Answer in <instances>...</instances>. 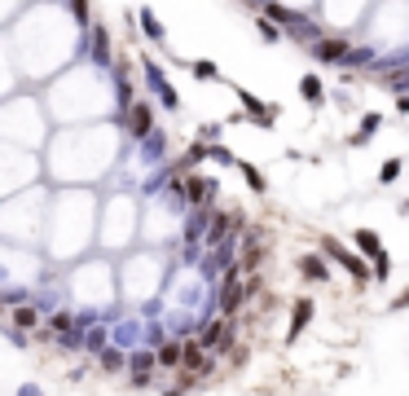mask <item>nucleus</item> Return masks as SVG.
I'll return each mask as SVG.
<instances>
[{
	"label": "nucleus",
	"mask_w": 409,
	"mask_h": 396,
	"mask_svg": "<svg viewBox=\"0 0 409 396\" xmlns=\"http://www.w3.org/2000/svg\"><path fill=\"white\" fill-rule=\"evenodd\" d=\"M321 247H326V256H330V260H339V264H343L348 273H352L356 282H365V278H370V269L361 264V256H352V251H343L339 243H334V238H321Z\"/></svg>",
	"instance_id": "obj_1"
},
{
	"label": "nucleus",
	"mask_w": 409,
	"mask_h": 396,
	"mask_svg": "<svg viewBox=\"0 0 409 396\" xmlns=\"http://www.w3.org/2000/svg\"><path fill=\"white\" fill-rule=\"evenodd\" d=\"M356 247H361V251H365V256H370V260H374V264H379V269H374V273H379V278H388V251H383V243H379V234H370V229H356Z\"/></svg>",
	"instance_id": "obj_2"
},
{
	"label": "nucleus",
	"mask_w": 409,
	"mask_h": 396,
	"mask_svg": "<svg viewBox=\"0 0 409 396\" xmlns=\"http://www.w3.org/2000/svg\"><path fill=\"white\" fill-rule=\"evenodd\" d=\"M220 304H225V313H229V317L247 304V286H242V278H238V269L225 278V299H220Z\"/></svg>",
	"instance_id": "obj_3"
},
{
	"label": "nucleus",
	"mask_w": 409,
	"mask_h": 396,
	"mask_svg": "<svg viewBox=\"0 0 409 396\" xmlns=\"http://www.w3.org/2000/svg\"><path fill=\"white\" fill-rule=\"evenodd\" d=\"M180 361H185V370L189 375H207L211 370V361H207V352H202L198 343H189V348H180Z\"/></svg>",
	"instance_id": "obj_4"
},
{
	"label": "nucleus",
	"mask_w": 409,
	"mask_h": 396,
	"mask_svg": "<svg viewBox=\"0 0 409 396\" xmlns=\"http://www.w3.org/2000/svg\"><path fill=\"white\" fill-rule=\"evenodd\" d=\"M312 53L321 62H348V40H321V44H312Z\"/></svg>",
	"instance_id": "obj_5"
},
{
	"label": "nucleus",
	"mask_w": 409,
	"mask_h": 396,
	"mask_svg": "<svg viewBox=\"0 0 409 396\" xmlns=\"http://www.w3.org/2000/svg\"><path fill=\"white\" fill-rule=\"evenodd\" d=\"M150 128H154V111H150V106H132L128 132H132V137H150Z\"/></svg>",
	"instance_id": "obj_6"
},
{
	"label": "nucleus",
	"mask_w": 409,
	"mask_h": 396,
	"mask_svg": "<svg viewBox=\"0 0 409 396\" xmlns=\"http://www.w3.org/2000/svg\"><path fill=\"white\" fill-rule=\"evenodd\" d=\"M211 189H216V181H207V176H189V181H185V198L189 202H207Z\"/></svg>",
	"instance_id": "obj_7"
},
{
	"label": "nucleus",
	"mask_w": 409,
	"mask_h": 396,
	"mask_svg": "<svg viewBox=\"0 0 409 396\" xmlns=\"http://www.w3.org/2000/svg\"><path fill=\"white\" fill-rule=\"evenodd\" d=\"M299 273H304L308 282H326V264H321V256H304L299 260Z\"/></svg>",
	"instance_id": "obj_8"
},
{
	"label": "nucleus",
	"mask_w": 409,
	"mask_h": 396,
	"mask_svg": "<svg viewBox=\"0 0 409 396\" xmlns=\"http://www.w3.org/2000/svg\"><path fill=\"white\" fill-rule=\"evenodd\" d=\"M163 370H180V343H163L159 348V357H154Z\"/></svg>",
	"instance_id": "obj_9"
},
{
	"label": "nucleus",
	"mask_w": 409,
	"mask_h": 396,
	"mask_svg": "<svg viewBox=\"0 0 409 396\" xmlns=\"http://www.w3.org/2000/svg\"><path fill=\"white\" fill-rule=\"evenodd\" d=\"M308 317H312V304H308V299H299V304H295V317H291V339L308 326Z\"/></svg>",
	"instance_id": "obj_10"
},
{
	"label": "nucleus",
	"mask_w": 409,
	"mask_h": 396,
	"mask_svg": "<svg viewBox=\"0 0 409 396\" xmlns=\"http://www.w3.org/2000/svg\"><path fill=\"white\" fill-rule=\"evenodd\" d=\"M141 27H146L150 40H163V22L154 18V9H141Z\"/></svg>",
	"instance_id": "obj_11"
},
{
	"label": "nucleus",
	"mask_w": 409,
	"mask_h": 396,
	"mask_svg": "<svg viewBox=\"0 0 409 396\" xmlns=\"http://www.w3.org/2000/svg\"><path fill=\"white\" fill-rule=\"evenodd\" d=\"M299 93H304L308 102H321V79L317 75H304V79H299Z\"/></svg>",
	"instance_id": "obj_12"
},
{
	"label": "nucleus",
	"mask_w": 409,
	"mask_h": 396,
	"mask_svg": "<svg viewBox=\"0 0 409 396\" xmlns=\"http://www.w3.org/2000/svg\"><path fill=\"white\" fill-rule=\"evenodd\" d=\"M256 31H260V35H264V40H269V44H273V40H278V27H273V22H269V18H256Z\"/></svg>",
	"instance_id": "obj_13"
},
{
	"label": "nucleus",
	"mask_w": 409,
	"mask_h": 396,
	"mask_svg": "<svg viewBox=\"0 0 409 396\" xmlns=\"http://www.w3.org/2000/svg\"><path fill=\"white\" fill-rule=\"evenodd\" d=\"M396 176H401V159H392V163H383V185H392Z\"/></svg>",
	"instance_id": "obj_14"
},
{
	"label": "nucleus",
	"mask_w": 409,
	"mask_h": 396,
	"mask_svg": "<svg viewBox=\"0 0 409 396\" xmlns=\"http://www.w3.org/2000/svg\"><path fill=\"white\" fill-rule=\"evenodd\" d=\"M14 326H18V330H27V326H35V313H31V308H18V317H14Z\"/></svg>",
	"instance_id": "obj_15"
},
{
	"label": "nucleus",
	"mask_w": 409,
	"mask_h": 396,
	"mask_svg": "<svg viewBox=\"0 0 409 396\" xmlns=\"http://www.w3.org/2000/svg\"><path fill=\"white\" fill-rule=\"evenodd\" d=\"M49 330H57V334H66V330H70V317H66V313H53V321H49Z\"/></svg>",
	"instance_id": "obj_16"
},
{
	"label": "nucleus",
	"mask_w": 409,
	"mask_h": 396,
	"mask_svg": "<svg viewBox=\"0 0 409 396\" xmlns=\"http://www.w3.org/2000/svg\"><path fill=\"white\" fill-rule=\"evenodd\" d=\"M70 9H75V22L88 27V5H84V0H70Z\"/></svg>",
	"instance_id": "obj_17"
},
{
	"label": "nucleus",
	"mask_w": 409,
	"mask_h": 396,
	"mask_svg": "<svg viewBox=\"0 0 409 396\" xmlns=\"http://www.w3.org/2000/svg\"><path fill=\"white\" fill-rule=\"evenodd\" d=\"M119 366H124V357H119V352H106L102 357V370H119Z\"/></svg>",
	"instance_id": "obj_18"
},
{
	"label": "nucleus",
	"mask_w": 409,
	"mask_h": 396,
	"mask_svg": "<svg viewBox=\"0 0 409 396\" xmlns=\"http://www.w3.org/2000/svg\"><path fill=\"white\" fill-rule=\"evenodd\" d=\"M194 75H202V79H216V66H211V62H194Z\"/></svg>",
	"instance_id": "obj_19"
},
{
	"label": "nucleus",
	"mask_w": 409,
	"mask_h": 396,
	"mask_svg": "<svg viewBox=\"0 0 409 396\" xmlns=\"http://www.w3.org/2000/svg\"><path fill=\"white\" fill-rule=\"evenodd\" d=\"M207 154H211V159H220V163H234V154H229V150H225V146H211Z\"/></svg>",
	"instance_id": "obj_20"
}]
</instances>
